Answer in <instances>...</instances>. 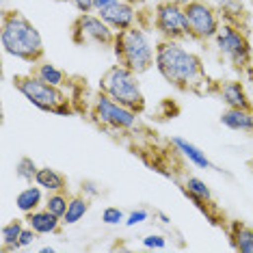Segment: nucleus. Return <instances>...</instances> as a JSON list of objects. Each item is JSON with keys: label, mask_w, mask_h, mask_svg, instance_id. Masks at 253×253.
Returning <instances> with one entry per match:
<instances>
[{"label": "nucleus", "mask_w": 253, "mask_h": 253, "mask_svg": "<svg viewBox=\"0 0 253 253\" xmlns=\"http://www.w3.org/2000/svg\"><path fill=\"white\" fill-rule=\"evenodd\" d=\"M156 70L177 91H197L206 80L201 59L173 39L156 43Z\"/></svg>", "instance_id": "obj_1"}, {"label": "nucleus", "mask_w": 253, "mask_h": 253, "mask_svg": "<svg viewBox=\"0 0 253 253\" xmlns=\"http://www.w3.org/2000/svg\"><path fill=\"white\" fill-rule=\"evenodd\" d=\"M0 43L2 50L13 59L24 63H39L43 59V39L37 26L20 11H7L2 13V28H0Z\"/></svg>", "instance_id": "obj_2"}, {"label": "nucleus", "mask_w": 253, "mask_h": 253, "mask_svg": "<svg viewBox=\"0 0 253 253\" xmlns=\"http://www.w3.org/2000/svg\"><path fill=\"white\" fill-rule=\"evenodd\" d=\"M113 50L117 61L139 76L156 67V45L152 43V37L136 24L128 31L117 33Z\"/></svg>", "instance_id": "obj_3"}, {"label": "nucleus", "mask_w": 253, "mask_h": 253, "mask_svg": "<svg viewBox=\"0 0 253 253\" xmlns=\"http://www.w3.org/2000/svg\"><path fill=\"white\" fill-rule=\"evenodd\" d=\"M100 91L106 93L108 97H113V100L119 102V104L136 111L139 115L145 111V95H143V89H141V83H139V74L128 70V67L122 65V63L111 65L104 74H102Z\"/></svg>", "instance_id": "obj_4"}, {"label": "nucleus", "mask_w": 253, "mask_h": 253, "mask_svg": "<svg viewBox=\"0 0 253 253\" xmlns=\"http://www.w3.org/2000/svg\"><path fill=\"white\" fill-rule=\"evenodd\" d=\"M13 87L39 111L54 113V115H72L70 97L63 91V87H54L50 83H43L35 74L13 76Z\"/></svg>", "instance_id": "obj_5"}, {"label": "nucleus", "mask_w": 253, "mask_h": 253, "mask_svg": "<svg viewBox=\"0 0 253 253\" xmlns=\"http://www.w3.org/2000/svg\"><path fill=\"white\" fill-rule=\"evenodd\" d=\"M91 119L102 128L115 132H128L139 126V113L115 102L113 97H108L102 91L95 95L93 104H91Z\"/></svg>", "instance_id": "obj_6"}, {"label": "nucleus", "mask_w": 253, "mask_h": 253, "mask_svg": "<svg viewBox=\"0 0 253 253\" xmlns=\"http://www.w3.org/2000/svg\"><path fill=\"white\" fill-rule=\"evenodd\" d=\"M214 42H216V48H218V52H221V56L236 72H243V70H249L251 67V59H253L251 43H249V39H247V35L236 24H229V22L221 24Z\"/></svg>", "instance_id": "obj_7"}, {"label": "nucleus", "mask_w": 253, "mask_h": 253, "mask_svg": "<svg viewBox=\"0 0 253 253\" xmlns=\"http://www.w3.org/2000/svg\"><path fill=\"white\" fill-rule=\"evenodd\" d=\"M184 13H186L191 39L210 42L216 37L218 28H221V15L216 13L208 0H191L188 4H184Z\"/></svg>", "instance_id": "obj_8"}, {"label": "nucleus", "mask_w": 253, "mask_h": 253, "mask_svg": "<svg viewBox=\"0 0 253 253\" xmlns=\"http://www.w3.org/2000/svg\"><path fill=\"white\" fill-rule=\"evenodd\" d=\"M72 37L78 45H102V48H113L117 31H113L111 26L102 20V15H93V11L89 13H80L74 20L72 26Z\"/></svg>", "instance_id": "obj_9"}, {"label": "nucleus", "mask_w": 253, "mask_h": 253, "mask_svg": "<svg viewBox=\"0 0 253 253\" xmlns=\"http://www.w3.org/2000/svg\"><path fill=\"white\" fill-rule=\"evenodd\" d=\"M154 28L160 39H173L182 42L188 37V22L184 13V4L163 0L154 9Z\"/></svg>", "instance_id": "obj_10"}, {"label": "nucleus", "mask_w": 253, "mask_h": 253, "mask_svg": "<svg viewBox=\"0 0 253 253\" xmlns=\"http://www.w3.org/2000/svg\"><path fill=\"white\" fill-rule=\"evenodd\" d=\"M97 15H102V20L117 33L128 31V28H132L136 24V9L132 2H128V0H119V2H115L113 7L104 9Z\"/></svg>", "instance_id": "obj_11"}, {"label": "nucleus", "mask_w": 253, "mask_h": 253, "mask_svg": "<svg viewBox=\"0 0 253 253\" xmlns=\"http://www.w3.org/2000/svg\"><path fill=\"white\" fill-rule=\"evenodd\" d=\"M218 97L227 108H253L251 95L247 93L245 84L240 80H225L218 87Z\"/></svg>", "instance_id": "obj_12"}, {"label": "nucleus", "mask_w": 253, "mask_h": 253, "mask_svg": "<svg viewBox=\"0 0 253 253\" xmlns=\"http://www.w3.org/2000/svg\"><path fill=\"white\" fill-rule=\"evenodd\" d=\"M221 124L227 130L253 134V108H227L221 113Z\"/></svg>", "instance_id": "obj_13"}, {"label": "nucleus", "mask_w": 253, "mask_h": 253, "mask_svg": "<svg viewBox=\"0 0 253 253\" xmlns=\"http://www.w3.org/2000/svg\"><path fill=\"white\" fill-rule=\"evenodd\" d=\"M61 223H63V218L61 216H56L52 214L50 210H35V212H31V214H26V225L28 227H33L39 236H45V234H56L61 229Z\"/></svg>", "instance_id": "obj_14"}, {"label": "nucleus", "mask_w": 253, "mask_h": 253, "mask_svg": "<svg viewBox=\"0 0 253 253\" xmlns=\"http://www.w3.org/2000/svg\"><path fill=\"white\" fill-rule=\"evenodd\" d=\"M171 143H173L175 152H180L182 156L186 158L191 165L197 167V169H212L210 158L206 156V152H201V149L195 145V143L182 139V136H173V139H171Z\"/></svg>", "instance_id": "obj_15"}, {"label": "nucleus", "mask_w": 253, "mask_h": 253, "mask_svg": "<svg viewBox=\"0 0 253 253\" xmlns=\"http://www.w3.org/2000/svg\"><path fill=\"white\" fill-rule=\"evenodd\" d=\"M42 191L43 188L39 186V184H28L26 188H22V191L15 195V206H18V210L24 212V214H31V212L42 208L45 204Z\"/></svg>", "instance_id": "obj_16"}, {"label": "nucleus", "mask_w": 253, "mask_h": 253, "mask_svg": "<svg viewBox=\"0 0 253 253\" xmlns=\"http://www.w3.org/2000/svg\"><path fill=\"white\" fill-rule=\"evenodd\" d=\"M182 191H184L186 197H191L195 204L199 206V208H204V204H212V191H210L208 184L201 180V177L188 175L186 180H184Z\"/></svg>", "instance_id": "obj_17"}, {"label": "nucleus", "mask_w": 253, "mask_h": 253, "mask_svg": "<svg viewBox=\"0 0 253 253\" xmlns=\"http://www.w3.org/2000/svg\"><path fill=\"white\" fill-rule=\"evenodd\" d=\"M35 184H39V186L48 193H59V191H65L67 188L65 175L59 173V171L52 169V167H39Z\"/></svg>", "instance_id": "obj_18"}, {"label": "nucleus", "mask_w": 253, "mask_h": 253, "mask_svg": "<svg viewBox=\"0 0 253 253\" xmlns=\"http://www.w3.org/2000/svg\"><path fill=\"white\" fill-rule=\"evenodd\" d=\"M229 243L240 253H253V229L245 223L234 221L229 229Z\"/></svg>", "instance_id": "obj_19"}, {"label": "nucleus", "mask_w": 253, "mask_h": 253, "mask_svg": "<svg viewBox=\"0 0 253 253\" xmlns=\"http://www.w3.org/2000/svg\"><path fill=\"white\" fill-rule=\"evenodd\" d=\"M89 208H91L89 197H84V195H74V197H70L67 210H65V214H63V225H76V223H80L87 216Z\"/></svg>", "instance_id": "obj_20"}, {"label": "nucleus", "mask_w": 253, "mask_h": 253, "mask_svg": "<svg viewBox=\"0 0 253 253\" xmlns=\"http://www.w3.org/2000/svg\"><path fill=\"white\" fill-rule=\"evenodd\" d=\"M33 74H35L37 78H42L43 83L54 84V87H65V83H67V74L63 70H59V67H56L54 63H50V61L35 63V70H33Z\"/></svg>", "instance_id": "obj_21"}, {"label": "nucleus", "mask_w": 253, "mask_h": 253, "mask_svg": "<svg viewBox=\"0 0 253 253\" xmlns=\"http://www.w3.org/2000/svg\"><path fill=\"white\" fill-rule=\"evenodd\" d=\"M214 7V11L221 18H225L229 24H236V20L243 18L245 9H243V0H208Z\"/></svg>", "instance_id": "obj_22"}, {"label": "nucleus", "mask_w": 253, "mask_h": 253, "mask_svg": "<svg viewBox=\"0 0 253 253\" xmlns=\"http://www.w3.org/2000/svg\"><path fill=\"white\" fill-rule=\"evenodd\" d=\"M26 225L20 221V218H13V221H9L7 225H2L0 229V240H2V249L4 251H18V240H20V234L22 229Z\"/></svg>", "instance_id": "obj_23"}, {"label": "nucleus", "mask_w": 253, "mask_h": 253, "mask_svg": "<svg viewBox=\"0 0 253 253\" xmlns=\"http://www.w3.org/2000/svg\"><path fill=\"white\" fill-rule=\"evenodd\" d=\"M37 171H39V167L35 165V160L28 156H22L18 163H15V177L26 184H35Z\"/></svg>", "instance_id": "obj_24"}, {"label": "nucleus", "mask_w": 253, "mask_h": 253, "mask_svg": "<svg viewBox=\"0 0 253 253\" xmlns=\"http://www.w3.org/2000/svg\"><path fill=\"white\" fill-rule=\"evenodd\" d=\"M67 204H70V197H67V195L63 193V191H59V193H48L43 208L50 210L52 214H56V216L63 218V214H65V210H67Z\"/></svg>", "instance_id": "obj_25"}, {"label": "nucleus", "mask_w": 253, "mask_h": 253, "mask_svg": "<svg viewBox=\"0 0 253 253\" xmlns=\"http://www.w3.org/2000/svg\"><path fill=\"white\" fill-rule=\"evenodd\" d=\"M102 223H104V225H122V223H126L124 210L117 208V206H106V208L102 210Z\"/></svg>", "instance_id": "obj_26"}, {"label": "nucleus", "mask_w": 253, "mask_h": 253, "mask_svg": "<svg viewBox=\"0 0 253 253\" xmlns=\"http://www.w3.org/2000/svg\"><path fill=\"white\" fill-rule=\"evenodd\" d=\"M149 218V210L145 208H136V210H132L128 216H126V223L124 225L126 227H136V225H141V223H145Z\"/></svg>", "instance_id": "obj_27"}, {"label": "nucleus", "mask_w": 253, "mask_h": 253, "mask_svg": "<svg viewBox=\"0 0 253 253\" xmlns=\"http://www.w3.org/2000/svg\"><path fill=\"white\" fill-rule=\"evenodd\" d=\"M37 232H35V229H33V227H24V229H22V234H20V240H18V247H20V249H28V247H33V243H35V240H37Z\"/></svg>", "instance_id": "obj_28"}, {"label": "nucleus", "mask_w": 253, "mask_h": 253, "mask_svg": "<svg viewBox=\"0 0 253 253\" xmlns=\"http://www.w3.org/2000/svg\"><path fill=\"white\" fill-rule=\"evenodd\" d=\"M143 245H145L147 249H165L167 238L163 234H147L145 238H143Z\"/></svg>", "instance_id": "obj_29"}, {"label": "nucleus", "mask_w": 253, "mask_h": 253, "mask_svg": "<svg viewBox=\"0 0 253 253\" xmlns=\"http://www.w3.org/2000/svg\"><path fill=\"white\" fill-rule=\"evenodd\" d=\"M70 2L80 11V13H89V11H93V0H70Z\"/></svg>", "instance_id": "obj_30"}, {"label": "nucleus", "mask_w": 253, "mask_h": 253, "mask_svg": "<svg viewBox=\"0 0 253 253\" xmlns=\"http://www.w3.org/2000/svg\"><path fill=\"white\" fill-rule=\"evenodd\" d=\"M115 2H119V0H93V11H95V13H102L104 9L113 7Z\"/></svg>", "instance_id": "obj_31"}, {"label": "nucleus", "mask_w": 253, "mask_h": 253, "mask_svg": "<svg viewBox=\"0 0 253 253\" xmlns=\"http://www.w3.org/2000/svg\"><path fill=\"white\" fill-rule=\"evenodd\" d=\"M84 191H87L89 195H93V197H95L97 193H100V191L95 188V184H91V182H83V193H84Z\"/></svg>", "instance_id": "obj_32"}, {"label": "nucleus", "mask_w": 253, "mask_h": 253, "mask_svg": "<svg viewBox=\"0 0 253 253\" xmlns=\"http://www.w3.org/2000/svg\"><path fill=\"white\" fill-rule=\"evenodd\" d=\"M156 214H158V218H160V221H163V223H165V225H169V223H171V218H169V216H167V214H165V212H156Z\"/></svg>", "instance_id": "obj_33"}, {"label": "nucleus", "mask_w": 253, "mask_h": 253, "mask_svg": "<svg viewBox=\"0 0 253 253\" xmlns=\"http://www.w3.org/2000/svg\"><path fill=\"white\" fill-rule=\"evenodd\" d=\"M54 247H42V253H54Z\"/></svg>", "instance_id": "obj_34"}, {"label": "nucleus", "mask_w": 253, "mask_h": 253, "mask_svg": "<svg viewBox=\"0 0 253 253\" xmlns=\"http://www.w3.org/2000/svg\"><path fill=\"white\" fill-rule=\"evenodd\" d=\"M171 2H177V4H188L191 0H171Z\"/></svg>", "instance_id": "obj_35"}, {"label": "nucleus", "mask_w": 253, "mask_h": 253, "mask_svg": "<svg viewBox=\"0 0 253 253\" xmlns=\"http://www.w3.org/2000/svg\"><path fill=\"white\" fill-rule=\"evenodd\" d=\"M249 95H251V102H253V89H251V93H249Z\"/></svg>", "instance_id": "obj_36"}, {"label": "nucleus", "mask_w": 253, "mask_h": 253, "mask_svg": "<svg viewBox=\"0 0 253 253\" xmlns=\"http://www.w3.org/2000/svg\"><path fill=\"white\" fill-rule=\"evenodd\" d=\"M2 4H7V0H2Z\"/></svg>", "instance_id": "obj_37"}, {"label": "nucleus", "mask_w": 253, "mask_h": 253, "mask_svg": "<svg viewBox=\"0 0 253 253\" xmlns=\"http://www.w3.org/2000/svg\"><path fill=\"white\" fill-rule=\"evenodd\" d=\"M251 4H253V0H251Z\"/></svg>", "instance_id": "obj_38"}, {"label": "nucleus", "mask_w": 253, "mask_h": 253, "mask_svg": "<svg viewBox=\"0 0 253 253\" xmlns=\"http://www.w3.org/2000/svg\"><path fill=\"white\" fill-rule=\"evenodd\" d=\"M59 2H61V0H59Z\"/></svg>", "instance_id": "obj_39"}]
</instances>
